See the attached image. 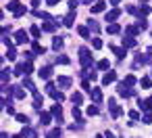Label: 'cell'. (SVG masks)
I'll return each instance as SVG.
<instances>
[{
	"label": "cell",
	"instance_id": "d6986e66",
	"mask_svg": "<svg viewBox=\"0 0 152 138\" xmlns=\"http://www.w3.org/2000/svg\"><path fill=\"white\" fill-rule=\"evenodd\" d=\"M98 67H100V69H106V67H108V61H106V59H102V61L98 63Z\"/></svg>",
	"mask_w": 152,
	"mask_h": 138
},
{
	"label": "cell",
	"instance_id": "8fae6325",
	"mask_svg": "<svg viewBox=\"0 0 152 138\" xmlns=\"http://www.w3.org/2000/svg\"><path fill=\"white\" fill-rule=\"evenodd\" d=\"M52 46H54V50H58V48L63 46V40H61V38H54V42H52Z\"/></svg>",
	"mask_w": 152,
	"mask_h": 138
},
{
	"label": "cell",
	"instance_id": "7402d4cb",
	"mask_svg": "<svg viewBox=\"0 0 152 138\" xmlns=\"http://www.w3.org/2000/svg\"><path fill=\"white\" fill-rule=\"evenodd\" d=\"M23 136H25V138H31V136H34V132H31L29 128H25V130H23Z\"/></svg>",
	"mask_w": 152,
	"mask_h": 138
},
{
	"label": "cell",
	"instance_id": "2e32d148",
	"mask_svg": "<svg viewBox=\"0 0 152 138\" xmlns=\"http://www.w3.org/2000/svg\"><path fill=\"white\" fill-rule=\"evenodd\" d=\"M65 25H69V27L73 25V13H71L69 17H65Z\"/></svg>",
	"mask_w": 152,
	"mask_h": 138
},
{
	"label": "cell",
	"instance_id": "d4e9b609",
	"mask_svg": "<svg viewBox=\"0 0 152 138\" xmlns=\"http://www.w3.org/2000/svg\"><path fill=\"white\" fill-rule=\"evenodd\" d=\"M96 113H98V107H90L88 109V115H96Z\"/></svg>",
	"mask_w": 152,
	"mask_h": 138
},
{
	"label": "cell",
	"instance_id": "4dcf8cb0",
	"mask_svg": "<svg viewBox=\"0 0 152 138\" xmlns=\"http://www.w3.org/2000/svg\"><path fill=\"white\" fill-rule=\"evenodd\" d=\"M110 4H119V0H110Z\"/></svg>",
	"mask_w": 152,
	"mask_h": 138
},
{
	"label": "cell",
	"instance_id": "44dd1931",
	"mask_svg": "<svg viewBox=\"0 0 152 138\" xmlns=\"http://www.w3.org/2000/svg\"><path fill=\"white\" fill-rule=\"evenodd\" d=\"M17 121H21V123H27L29 119H27V115H17Z\"/></svg>",
	"mask_w": 152,
	"mask_h": 138
},
{
	"label": "cell",
	"instance_id": "7c38bea8",
	"mask_svg": "<svg viewBox=\"0 0 152 138\" xmlns=\"http://www.w3.org/2000/svg\"><path fill=\"white\" fill-rule=\"evenodd\" d=\"M71 100H73L75 105H79V103H81V94H79V92H75V94L71 96Z\"/></svg>",
	"mask_w": 152,
	"mask_h": 138
},
{
	"label": "cell",
	"instance_id": "30bf717a",
	"mask_svg": "<svg viewBox=\"0 0 152 138\" xmlns=\"http://www.w3.org/2000/svg\"><path fill=\"white\" fill-rule=\"evenodd\" d=\"M123 46H135V40L133 38H125L123 40Z\"/></svg>",
	"mask_w": 152,
	"mask_h": 138
},
{
	"label": "cell",
	"instance_id": "5bb4252c",
	"mask_svg": "<svg viewBox=\"0 0 152 138\" xmlns=\"http://www.w3.org/2000/svg\"><path fill=\"white\" fill-rule=\"evenodd\" d=\"M123 84H127V86H131V84H135V77H133V75H127Z\"/></svg>",
	"mask_w": 152,
	"mask_h": 138
},
{
	"label": "cell",
	"instance_id": "d6a6232c",
	"mask_svg": "<svg viewBox=\"0 0 152 138\" xmlns=\"http://www.w3.org/2000/svg\"><path fill=\"white\" fill-rule=\"evenodd\" d=\"M98 138H100V136H98Z\"/></svg>",
	"mask_w": 152,
	"mask_h": 138
},
{
	"label": "cell",
	"instance_id": "ffe728a7",
	"mask_svg": "<svg viewBox=\"0 0 152 138\" xmlns=\"http://www.w3.org/2000/svg\"><path fill=\"white\" fill-rule=\"evenodd\" d=\"M142 88H150V77H144L142 80Z\"/></svg>",
	"mask_w": 152,
	"mask_h": 138
},
{
	"label": "cell",
	"instance_id": "484cf974",
	"mask_svg": "<svg viewBox=\"0 0 152 138\" xmlns=\"http://www.w3.org/2000/svg\"><path fill=\"white\" fill-rule=\"evenodd\" d=\"M92 44H94V48H100V46H102V42H100L98 38H94V42H92Z\"/></svg>",
	"mask_w": 152,
	"mask_h": 138
},
{
	"label": "cell",
	"instance_id": "cb8c5ba5",
	"mask_svg": "<svg viewBox=\"0 0 152 138\" xmlns=\"http://www.w3.org/2000/svg\"><path fill=\"white\" fill-rule=\"evenodd\" d=\"M58 63H63V65H67V63H69V57H65V55H63V57H58Z\"/></svg>",
	"mask_w": 152,
	"mask_h": 138
},
{
	"label": "cell",
	"instance_id": "f1b7e54d",
	"mask_svg": "<svg viewBox=\"0 0 152 138\" xmlns=\"http://www.w3.org/2000/svg\"><path fill=\"white\" fill-rule=\"evenodd\" d=\"M77 7V0H69V9H75Z\"/></svg>",
	"mask_w": 152,
	"mask_h": 138
},
{
	"label": "cell",
	"instance_id": "e0dca14e",
	"mask_svg": "<svg viewBox=\"0 0 152 138\" xmlns=\"http://www.w3.org/2000/svg\"><path fill=\"white\" fill-rule=\"evenodd\" d=\"M7 55H9V59L13 61V59L17 57V50H15V48H9V52H7Z\"/></svg>",
	"mask_w": 152,
	"mask_h": 138
},
{
	"label": "cell",
	"instance_id": "83f0119b",
	"mask_svg": "<svg viewBox=\"0 0 152 138\" xmlns=\"http://www.w3.org/2000/svg\"><path fill=\"white\" fill-rule=\"evenodd\" d=\"M31 34H34V36H36V38H38V36H40V30H38V27H36V25H34V27H31Z\"/></svg>",
	"mask_w": 152,
	"mask_h": 138
},
{
	"label": "cell",
	"instance_id": "ba28073f",
	"mask_svg": "<svg viewBox=\"0 0 152 138\" xmlns=\"http://www.w3.org/2000/svg\"><path fill=\"white\" fill-rule=\"evenodd\" d=\"M119 30H121V27H119V25H115V23H110V25H108V34H119Z\"/></svg>",
	"mask_w": 152,
	"mask_h": 138
},
{
	"label": "cell",
	"instance_id": "277c9868",
	"mask_svg": "<svg viewBox=\"0 0 152 138\" xmlns=\"http://www.w3.org/2000/svg\"><path fill=\"white\" fill-rule=\"evenodd\" d=\"M119 13H121V11H117V9H115V11H110V13L106 15V21H115V19L119 17Z\"/></svg>",
	"mask_w": 152,
	"mask_h": 138
},
{
	"label": "cell",
	"instance_id": "6da1fadb",
	"mask_svg": "<svg viewBox=\"0 0 152 138\" xmlns=\"http://www.w3.org/2000/svg\"><path fill=\"white\" fill-rule=\"evenodd\" d=\"M50 75H52V69H50V67H42V69H40V77L48 80Z\"/></svg>",
	"mask_w": 152,
	"mask_h": 138
},
{
	"label": "cell",
	"instance_id": "603a6c76",
	"mask_svg": "<svg viewBox=\"0 0 152 138\" xmlns=\"http://www.w3.org/2000/svg\"><path fill=\"white\" fill-rule=\"evenodd\" d=\"M50 138H61V130H52L50 132Z\"/></svg>",
	"mask_w": 152,
	"mask_h": 138
},
{
	"label": "cell",
	"instance_id": "ac0fdd59",
	"mask_svg": "<svg viewBox=\"0 0 152 138\" xmlns=\"http://www.w3.org/2000/svg\"><path fill=\"white\" fill-rule=\"evenodd\" d=\"M148 13H150V7H146V4H144V7L140 9V15H148Z\"/></svg>",
	"mask_w": 152,
	"mask_h": 138
},
{
	"label": "cell",
	"instance_id": "3957f363",
	"mask_svg": "<svg viewBox=\"0 0 152 138\" xmlns=\"http://www.w3.org/2000/svg\"><path fill=\"white\" fill-rule=\"evenodd\" d=\"M17 42L19 44H23V42H27V34L21 30V32H17Z\"/></svg>",
	"mask_w": 152,
	"mask_h": 138
},
{
	"label": "cell",
	"instance_id": "52a82bcc",
	"mask_svg": "<svg viewBox=\"0 0 152 138\" xmlns=\"http://www.w3.org/2000/svg\"><path fill=\"white\" fill-rule=\"evenodd\" d=\"M58 84H61L63 88H69V84H71V80H69V77H58Z\"/></svg>",
	"mask_w": 152,
	"mask_h": 138
},
{
	"label": "cell",
	"instance_id": "8992f818",
	"mask_svg": "<svg viewBox=\"0 0 152 138\" xmlns=\"http://www.w3.org/2000/svg\"><path fill=\"white\" fill-rule=\"evenodd\" d=\"M104 7H106L104 2H98V4H94V7H92V13H100V11H104Z\"/></svg>",
	"mask_w": 152,
	"mask_h": 138
},
{
	"label": "cell",
	"instance_id": "9a60e30c",
	"mask_svg": "<svg viewBox=\"0 0 152 138\" xmlns=\"http://www.w3.org/2000/svg\"><path fill=\"white\" fill-rule=\"evenodd\" d=\"M23 13H25V7H23V4H21V7H19V9H17V11H15V17H21V15H23Z\"/></svg>",
	"mask_w": 152,
	"mask_h": 138
},
{
	"label": "cell",
	"instance_id": "5b68a950",
	"mask_svg": "<svg viewBox=\"0 0 152 138\" xmlns=\"http://www.w3.org/2000/svg\"><path fill=\"white\" fill-rule=\"evenodd\" d=\"M102 82H104V84H106V86H108V84H110V82H115V73H113V71H110V73H106V75H104V77H102Z\"/></svg>",
	"mask_w": 152,
	"mask_h": 138
},
{
	"label": "cell",
	"instance_id": "9c48e42d",
	"mask_svg": "<svg viewBox=\"0 0 152 138\" xmlns=\"http://www.w3.org/2000/svg\"><path fill=\"white\" fill-rule=\"evenodd\" d=\"M40 121H42L44 125H46V123H50V115H48V113H42V115H40Z\"/></svg>",
	"mask_w": 152,
	"mask_h": 138
},
{
	"label": "cell",
	"instance_id": "4316f807",
	"mask_svg": "<svg viewBox=\"0 0 152 138\" xmlns=\"http://www.w3.org/2000/svg\"><path fill=\"white\" fill-rule=\"evenodd\" d=\"M73 117H77V119L81 117V113H79V109H77V107H73Z\"/></svg>",
	"mask_w": 152,
	"mask_h": 138
},
{
	"label": "cell",
	"instance_id": "7a4b0ae2",
	"mask_svg": "<svg viewBox=\"0 0 152 138\" xmlns=\"http://www.w3.org/2000/svg\"><path fill=\"white\" fill-rule=\"evenodd\" d=\"M92 98H94L96 103L102 100V92H100V88H94V90H92Z\"/></svg>",
	"mask_w": 152,
	"mask_h": 138
},
{
	"label": "cell",
	"instance_id": "1f68e13d",
	"mask_svg": "<svg viewBox=\"0 0 152 138\" xmlns=\"http://www.w3.org/2000/svg\"><path fill=\"white\" fill-rule=\"evenodd\" d=\"M81 2H92V0H81Z\"/></svg>",
	"mask_w": 152,
	"mask_h": 138
},
{
	"label": "cell",
	"instance_id": "4fadbf2b",
	"mask_svg": "<svg viewBox=\"0 0 152 138\" xmlns=\"http://www.w3.org/2000/svg\"><path fill=\"white\" fill-rule=\"evenodd\" d=\"M79 36H83V38H90V32H88V27H79Z\"/></svg>",
	"mask_w": 152,
	"mask_h": 138
},
{
	"label": "cell",
	"instance_id": "f546056e",
	"mask_svg": "<svg viewBox=\"0 0 152 138\" xmlns=\"http://www.w3.org/2000/svg\"><path fill=\"white\" fill-rule=\"evenodd\" d=\"M46 2H48L50 7H54V4H58V0H46Z\"/></svg>",
	"mask_w": 152,
	"mask_h": 138
}]
</instances>
